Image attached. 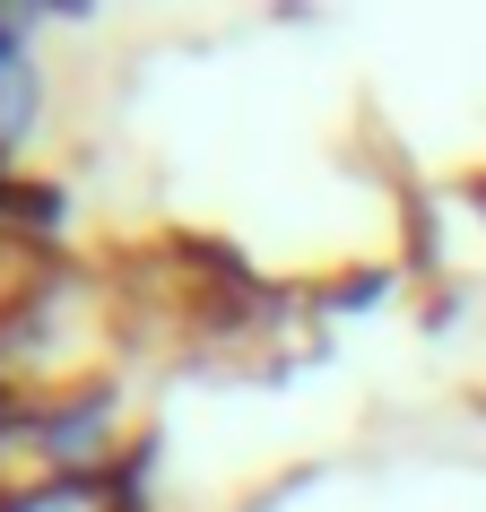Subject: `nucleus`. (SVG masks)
Masks as SVG:
<instances>
[{"mask_svg":"<svg viewBox=\"0 0 486 512\" xmlns=\"http://www.w3.org/2000/svg\"><path fill=\"white\" fill-rule=\"evenodd\" d=\"M0 512H148L139 478H61V486H18Z\"/></svg>","mask_w":486,"mask_h":512,"instance_id":"7ed1b4c3","label":"nucleus"},{"mask_svg":"<svg viewBox=\"0 0 486 512\" xmlns=\"http://www.w3.org/2000/svg\"><path fill=\"white\" fill-rule=\"evenodd\" d=\"M44 9H0V174H35V139L53 113V53Z\"/></svg>","mask_w":486,"mask_h":512,"instance_id":"f03ea898","label":"nucleus"},{"mask_svg":"<svg viewBox=\"0 0 486 512\" xmlns=\"http://www.w3.org/2000/svg\"><path fill=\"white\" fill-rule=\"evenodd\" d=\"M148 348L113 252L0 261V408H70L122 391Z\"/></svg>","mask_w":486,"mask_h":512,"instance_id":"f257e3e1","label":"nucleus"}]
</instances>
